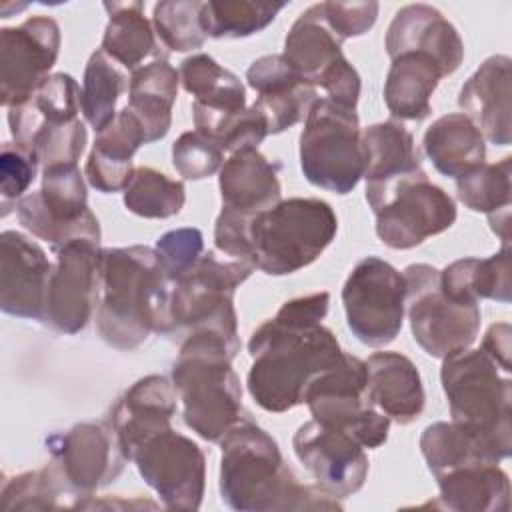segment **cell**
<instances>
[{
  "mask_svg": "<svg viewBox=\"0 0 512 512\" xmlns=\"http://www.w3.org/2000/svg\"><path fill=\"white\" fill-rule=\"evenodd\" d=\"M186 202V190L180 180L168 178L150 166H138L124 188V206L142 218L176 216Z\"/></svg>",
  "mask_w": 512,
  "mask_h": 512,
  "instance_id": "cell-42",
  "label": "cell"
},
{
  "mask_svg": "<svg viewBox=\"0 0 512 512\" xmlns=\"http://www.w3.org/2000/svg\"><path fill=\"white\" fill-rule=\"evenodd\" d=\"M202 2L168 0L154 6L152 22L160 40L174 52L196 50L204 44L206 34L200 24Z\"/></svg>",
  "mask_w": 512,
  "mask_h": 512,
  "instance_id": "cell-44",
  "label": "cell"
},
{
  "mask_svg": "<svg viewBox=\"0 0 512 512\" xmlns=\"http://www.w3.org/2000/svg\"><path fill=\"white\" fill-rule=\"evenodd\" d=\"M38 154L32 146L20 142H4L0 154V192H2V216L8 214V204L24 196L28 186L36 178Z\"/></svg>",
  "mask_w": 512,
  "mask_h": 512,
  "instance_id": "cell-47",
  "label": "cell"
},
{
  "mask_svg": "<svg viewBox=\"0 0 512 512\" xmlns=\"http://www.w3.org/2000/svg\"><path fill=\"white\" fill-rule=\"evenodd\" d=\"M286 2L210 0L202 2L200 24L212 38H246L274 22Z\"/></svg>",
  "mask_w": 512,
  "mask_h": 512,
  "instance_id": "cell-39",
  "label": "cell"
},
{
  "mask_svg": "<svg viewBox=\"0 0 512 512\" xmlns=\"http://www.w3.org/2000/svg\"><path fill=\"white\" fill-rule=\"evenodd\" d=\"M422 144L434 168L456 180L482 166L486 158L482 132L462 112L436 118L424 132Z\"/></svg>",
  "mask_w": 512,
  "mask_h": 512,
  "instance_id": "cell-31",
  "label": "cell"
},
{
  "mask_svg": "<svg viewBox=\"0 0 512 512\" xmlns=\"http://www.w3.org/2000/svg\"><path fill=\"white\" fill-rule=\"evenodd\" d=\"M510 66L504 54L486 58L460 90L458 106L492 144L508 146L512 140L510 122Z\"/></svg>",
  "mask_w": 512,
  "mask_h": 512,
  "instance_id": "cell-24",
  "label": "cell"
},
{
  "mask_svg": "<svg viewBox=\"0 0 512 512\" xmlns=\"http://www.w3.org/2000/svg\"><path fill=\"white\" fill-rule=\"evenodd\" d=\"M130 460L166 508H200L206 486V458L194 440L170 426L144 440Z\"/></svg>",
  "mask_w": 512,
  "mask_h": 512,
  "instance_id": "cell-14",
  "label": "cell"
},
{
  "mask_svg": "<svg viewBox=\"0 0 512 512\" xmlns=\"http://www.w3.org/2000/svg\"><path fill=\"white\" fill-rule=\"evenodd\" d=\"M60 52V26L50 16H32L0 30V100L14 108L30 100L50 76Z\"/></svg>",
  "mask_w": 512,
  "mask_h": 512,
  "instance_id": "cell-17",
  "label": "cell"
},
{
  "mask_svg": "<svg viewBox=\"0 0 512 512\" xmlns=\"http://www.w3.org/2000/svg\"><path fill=\"white\" fill-rule=\"evenodd\" d=\"M108 24L102 36V48L114 62L136 70L156 54L152 24L144 16L142 2H104Z\"/></svg>",
  "mask_w": 512,
  "mask_h": 512,
  "instance_id": "cell-35",
  "label": "cell"
},
{
  "mask_svg": "<svg viewBox=\"0 0 512 512\" xmlns=\"http://www.w3.org/2000/svg\"><path fill=\"white\" fill-rule=\"evenodd\" d=\"M420 450L434 476L472 462H496L476 436L454 422L426 426L420 436Z\"/></svg>",
  "mask_w": 512,
  "mask_h": 512,
  "instance_id": "cell-40",
  "label": "cell"
},
{
  "mask_svg": "<svg viewBox=\"0 0 512 512\" xmlns=\"http://www.w3.org/2000/svg\"><path fill=\"white\" fill-rule=\"evenodd\" d=\"M362 150L366 184H380L422 168L412 134L396 120L362 130Z\"/></svg>",
  "mask_w": 512,
  "mask_h": 512,
  "instance_id": "cell-34",
  "label": "cell"
},
{
  "mask_svg": "<svg viewBox=\"0 0 512 512\" xmlns=\"http://www.w3.org/2000/svg\"><path fill=\"white\" fill-rule=\"evenodd\" d=\"M490 228L502 238V244H510V208L488 214Z\"/></svg>",
  "mask_w": 512,
  "mask_h": 512,
  "instance_id": "cell-51",
  "label": "cell"
},
{
  "mask_svg": "<svg viewBox=\"0 0 512 512\" xmlns=\"http://www.w3.org/2000/svg\"><path fill=\"white\" fill-rule=\"evenodd\" d=\"M482 350L500 366L502 372L510 374V324L498 322L488 328L482 340Z\"/></svg>",
  "mask_w": 512,
  "mask_h": 512,
  "instance_id": "cell-50",
  "label": "cell"
},
{
  "mask_svg": "<svg viewBox=\"0 0 512 512\" xmlns=\"http://www.w3.org/2000/svg\"><path fill=\"white\" fill-rule=\"evenodd\" d=\"M238 352L240 348L216 332H192L172 366L184 422L208 442H218L240 420L242 386L232 370Z\"/></svg>",
  "mask_w": 512,
  "mask_h": 512,
  "instance_id": "cell-4",
  "label": "cell"
},
{
  "mask_svg": "<svg viewBox=\"0 0 512 512\" xmlns=\"http://www.w3.org/2000/svg\"><path fill=\"white\" fill-rule=\"evenodd\" d=\"M52 264L28 236L4 230L0 236V308L4 314L42 320Z\"/></svg>",
  "mask_w": 512,
  "mask_h": 512,
  "instance_id": "cell-20",
  "label": "cell"
},
{
  "mask_svg": "<svg viewBox=\"0 0 512 512\" xmlns=\"http://www.w3.org/2000/svg\"><path fill=\"white\" fill-rule=\"evenodd\" d=\"M300 168L318 188L348 194L364 176L362 130L354 108L318 98L300 134Z\"/></svg>",
  "mask_w": 512,
  "mask_h": 512,
  "instance_id": "cell-8",
  "label": "cell"
},
{
  "mask_svg": "<svg viewBox=\"0 0 512 512\" xmlns=\"http://www.w3.org/2000/svg\"><path fill=\"white\" fill-rule=\"evenodd\" d=\"M342 304L352 334L366 346L390 344L404 320L406 282L386 260L368 256L348 274Z\"/></svg>",
  "mask_w": 512,
  "mask_h": 512,
  "instance_id": "cell-13",
  "label": "cell"
},
{
  "mask_svg": "<svg viewBox=\"0 0 512 512\" xmlns=\"http://www.w3.org/2000/svg\"><path fill=\"white\" fill-rule=\"evenodd\" d=\"M178 84L180 74L166 58H156L132 72L128 84V108L142 124L146 144L162 140L168 134Z\"/></svg>",
  "mask_w": 512,
  "mask_h": 512,
  "instance_id": "cell-29",
  "label": "cell"
},
{
  "mask_svg": "<svg viewBox=\"0 0 512 512\" xmlns=\"http://www.w3.org/2000/svg\"><path fill=\"white\" fill-rule=\"evenodd\" d=\"M126 88V76L118 70L116 62L104 52L96 50L82 78L80 110L84 120L96 130H104L116 118V102Z\"/></svg>",
  "mask_w": 512,
  "mask_h": 512,
  "instance_id": "cell-38",
  "label": "cell"
},
{
  "mask_svg": "<svg viewBox=\"0 0 512 512\" xmlns=\"http://www.w3.org/2000/svg\"><path fill=\"white\" fill-rule=\"evenodd\" d=\"M220 446V494L230 508L240 512L342 508L326 490L300 484L276 440L254 422L240 418L220 438Z\"/></svg>",
  "mask_w": 512,
  "mask_h": 512,
  "instance_id": "cell-3",
  "label": "cell"
},
{
  "mask_svg": "<svg viewBox=\"0 0 512 512\" xmlns=\"http://www.w3.org/2000/svg\"><path fill=\"white\" fill-rule=\"evenodd\" d=\"M246 80L258 92L252 106L266 118L268 134L284 132L300 122L318 100L316 86L294 70L282 54H268L254 60L246 72Z\"/></svg>",
  "mask_w": 512,
  "mask_h": 512,
  "instance_id": "cell-21",
  "label": "cell"
},
{
  "mask_svg": "<svg viewBox=\"0 0 512 512\" xmlns=\"http://www.w3.org/2000/svg\"><path fill=\"white\" fill-rule=\"evenodd\" d=\"M292 448L328 494L346 498L364 486L370 468L368 456L350 434L312 418L296 430Z\"/></svg>",
  "mask_w": 512,
  "mask_h": 512,
  "instance_id": "cell-19",
  "label": "cell"
},
{
  "mask_svg": "<svg viewBox=\"0 0 512 512\" xmlns=\"http://www.w3.org/2000/svg\"><path fill=\"white\" fill-rule=\"evenodd\" d=\"M282 56L328 98H348L358 86V72L342 54V40L328 28L320 4L304 10L284 40Z\"/></svg>",
  "mask_w": 512,
  "mask_h": 512,
  "instance_id": "cell-18",
  "label": "cell"
},
{
  "mask_svg": "<svg viewBox=\"0 0 512 512\" xmlns=\"http://www.w3.org/2000/svg\"><path fill=\"white\" fill-rule=\"evenodd\" d=\"M176 400L178 392L174 384L160 374L140 378L118 398L108 422L118 436L126 460H130L144 440L170 428L178 406Z\"/></svg>",
  "mask_w": 512,
  "mask_h": 512,
  "instance_id": "cell-22",
  "label": "cell"
},
{
  "mask_svg": "<svg viewBox=\"0 0 512 512\" xmlns=\"http://www.w3.org/2000/svg\"><path fill=\"white\" fill-rule=\"evenodd\" d=\"M146 144V134L138 118L124 106L116 118L98 132L88 154L84 174L98 192L112 194L124 190L134 174L132 156Z\"/></svg>",
  "mask_w": 512,
  "mask_h": 512,
  "instance_id": "cell-27",
  "label": "cell"
},
{
  "mask_svg": "<svg viewBox=\"0 0 512 512\" xmlns=\"http://www.w3.org/2000/svg\"><path fill=\"white\" fill-rule=\"evenodd\" d=\"M54 252L42 322L56 332L76 334L86 328L98 306L102 250L98 242L80 238Z\"/></svg>",
  "mask_w": 512,
  "mask_h": 512,
  "instance_id": "cell-15",
  "label": "cell"
},
{
  "mask_svg": "<svg viewBox=\"0 0 512 512\" xmlns=\"http://www.w3.org/2000/svg\"><path fill=\"white\" fill-rule=\"evenodd\" d=\"M328 28L344 42L366 34L378 18V2H320Z\"/></svg>",
  "mask_w": 512,
  "mask_h": 512,
  "instance_id": "cell-49",
  "label": "cell"
},
{
  "mask_svg": "<svg viewBox=\"0 0 512 512\" xmlns=\"http://www.w3.org/2000/svg\"><path fill=\"white\" fill-rule=\"evenodd\" d=\"M510 166L506 156L496 164H482L476 170L456 180V194L460 202L472 212L494 214L510 208Z\"/></svg>",
  "mask_w": 512,
  "mask_h": 512,
  "instance_id": "cell-43",
  "label": "cell"
},
{
  "mask_svg": "<svg viewBox=\"0 0 512 512\" xmlns=\"http://www.w3.org/2000/svg\"><path fill=\"white\" fill-rule=\"evenodd\" d=\"M196 130L212 138L222 150L238 152L256 148L268 136V124L254 106L236 112H218L200 104H192Z\"/></svg>",
  "mask_w": 512,
  "mask_h": 512,
  "instance_id": "cell-41",
  "label": "cell"
},
{
  "mask_svg": "<svg viewBox=\"0 0 512 512\" xmlns=\"http://www.w3.org/2000/svg\"><path fill=\"white\" fill-rule=\"evenodd\" d=\"M222 148L206 134L192 130L180 134L172 146V164L186 180H202L222 168Z\"/></svg>",
  "mask_w": 512,
  "mask_h": 512,
  "instance_id": "cell-46",
  "label": "cell"
},
{
  "mask_svg": "<svg viewBox=\"0 0 512 512\" xmlns=\"http://www.w3.org/2000/svg\"><path fill=\"white\" fill-rule=\"evenodd\" d=\"M254 270L256 268L240 260H222L214 252L202 254L200 260L174 282L170 302L172 334L180 330L188 334L210 330L240 348L234 292Z\"/></svg>",
  "mask_w": 512,
  "mask_h": 512,
  "instance_id": "cell-9",
  "label": "cell"
},
{
  "mask_svg": "<svg viewBox=\"0 0 512 512\" xmlns=\"http://www.w3.org/2000/svg\"><path fill=\"white\" fill-rule=\"evenodd\" d=\"M328 304V292L288 300L252 332L248 392L260 408L286 412L302 404L308 382L342 360L336 336L322 326Z\"/></svg>",
  "mask_w": 512,
  "mask_h": 512,
  "instance_id": "cell-1",
  "label": "cell"
},
{
  "mask_svg": "<svg viewBox=\"0 0 512 512\" xmlns=\"http://www.w3.org/2000/svg\"><path fill=\"white\" fill-rule=\"evenodd\" d=\"M444 78L440 64L426 52H404L392 58L384 84V102L400 120H424L430 98Z\"/></svg>",
  "mask_w": 512,
  "mask_h": 512,
  "instance_id": "cell-30",
  "label": "cell"
},
{
  "mask_svg": "<svg viewBox=\"0 0 512 512\" xmlns=\"http://www.w3.org/2000/svg\"><path fill=\"white\" fill-rule=\"evenodd\" d=\"M406 310L412 336L432 358L468 350L480 330L478 304L456 302L440 286V270L430 264H410L404 270Z\"/></svg>",
  "mask_w": 512,
  "mask_h": 512,
  "instance_id": "cell-11",
  "label": "cell"
},
{
  "mask_svg": "<svg viewBox=\"0 0 512 512\" xmlns=\"http://www.w3.org/2000/svg\"><path fill=\"white\" fill-rule=\"evenodd\" d=\"M368 398L398 424L414 422L424 410V388L414 362L400 352H374L366 360Z\"/></svg>",
  "mask_w": 512,
  "mask_h": 512,
  "instance_id": "cell-26",
  "label": "cell"
},
{
  "mask_svg": "<svg viewBox=\"0 0 512 512\" xmlns=\"http://www.w3.org/2000/svg\"><path fill=\"white\" fill-rule=\"evenodd\" d=\"M440 500L456 512H506L510 506L508 474L498 462H472L436 476Z\"/></svg>",
  "mask_w": 512,
  "mask_h": 512,
  "instance_id": "cell-28",
  "label": "cell"
},
{
  "mask_svg": "<svg viewBox=\"0 0 512 512\" xmlns=\"http://www.w3.org/2000/svg\"><path fill=\"white\" fill-rule=\"evenodd\" d=\"M440 286L446 296L464 304H478L490 298L510 302V244H502L490 258H460L440 272Z\"/></svg>",
  "mask_w": 512,
  "mask_h": 512,
  "instance_id": "cell-33",
  "label": "cell"
},
{
  "mask_svg": "<svg viewBox=\"0 0 512 512\" xmlns=\"http://www.w3.org/2000/svg\"><path fill=\"white\" fill-rule=\"evenodd\" d=\"M202 250L204 238L198 228H176L162 234L156 242V252L172 282L182 278L200 260Z\"/></svg>",
  "mask_w": 512,
  "mask_h": 512,
  "instance_id": "cell-48",
  "label": "cell"
},
{
  "mask_svg": "<svg viewBox=\"0 0 512 512\" xmlns=\"http://www.w3.org/2000/svg\"><path fill=\"white\" fill-rule=\"evenodd\" d=\"M426 52L442 68L444 76L458 70L464 44L456 28L442 12L428 4H408L396 12L386 32V52L392 58L404 52Z\"/></svg>",
  "mask_w": 512,
  "mask_h": 512,
  "instance_id": "cell-23",
  "label": "cell"
},
{
  "mask_svg": "<svg viewBox=\"0 0 512 512\" xmlns=\"http://www.w3.org/2000/svg\"><path fill=\"white\" fill-rule=\"evenodd\" d=\"M338 218L320 198H288L250 216L248 238L254 266L270 276L312 264L334 240Z\"/></svg>",
  "mask_w": 512,
  "mask_h": 512,
  "instance_id": "cell-6",
  "label": "cell"
},
{
  "mask_svg": "<svg viewBox=\"0 0 512 512\" xmlns=\"http://www.w3.org/2000/svg\"><path fill=\"white\" fill-rule=\"evenodd\" d=\"M78 502L80 498L70 490L52 462L40 470L6 478L0 492V508L6 512L74 508Z\"/></svg>",
  "mask_w": 512,
  "mask_h": 512,
  "instance_id": "cell-37",
  "label": "cell"
},
{
  "mask_svg": "<svg viewBox=\"0 0 512 512\" xmlns=\"http://www.w3.org/2000/svg\"><path fill=\"white\" fill-rule=\"evenodd\" d=\"M366 200L376 216V236L394 250L420 246L456 220L454 200L432 184L422 168L380 184H366Z\"/></svg>",
  "mask_w": 512,
  "mask_h": 512,
  "instance_id": "cell-7",
  "label": "cell"
},
{
  "mask_svg": "<svg viewBox=\"0 0 512 512\" xmlns=\"http://www.w3.org/2000/svg\"><path fill=\"white\" fill-rule=\"evenodd\" d=\"M46 450L50 462L78 498H88L98 488L114 482L126 462L108 420L80 422L62 434H52L46 438Z\"/></svg>",
  "mask_w": 512,
  "mask_h": 512,
  "instance_id": "cell-16",
  "label": "cell"
},
{
  "mask_svg": "<svg viewBox=\"0 0 512 512\" xmlns=\"http://www.w3.org/2000/svg\"><path fill=\"white\" fill-rule=\"evenodd\" d=\"M366 384V362L344 352L336 366L308 382L302 402L314 420L350 434L364 448H378L388 438L390 418L372 406Z\"/></svg>",
  "mask_w": 512,
  "mask_h": 512,
  "instance_id": "cell-10",
  "label": "cell"
},
{
  "mask_svg": "<svg viewBox=\"0 0 512 512\" xmlns=\"http://www.w3.org/2000/svg\"><path fill=\"white\" fill-rule=\"evenodd\" d=\"M180 82L194 102L218 112L246 108V90L236 74L222 68L208 54H192L180 64Z\"/></svg>",
  "mask_w": 512,
  "mask_h": 512,
  "instance_id": "cell-36",
  "label": "cell"
},
{
  "mask_svg": "<svg viewBox=\"0 0 512 512\" xmlns=\"http://www.w3.org/2000/svg\"><path fill=\"white\" fill-rule=\"evenodd\" d=\"M278 168L256 148L232 152L218 176L222 208L254 216L276 206L282 194Z\"/></svg>",
  "mask_w": 512,
  "mask_h": 512,
  "instance_id": "cell-25",
  "label": "cell"
},
{
  "mask_svg": "<svg viewBox=\"0 0 512 512\" xmlns=\"http://www.w3.org/2000/svg\"><path fill=\"white\" fill-rule=\"evenodd\" d=\"M86 126L80 118L62 124H42L32 136L30 146L36 150L42 166L76 164L86 148Z\"/></svg>",
  "mask_w": 512,
  "mask_h": 512,
  "instance_id": "cell-45",
  "label": "cell"
},
{
  "mask_svg": "<svg viewBox=\"0 0 512 512\" xmlns=\"http://www.w3.org/2000/svg\"><path fill=\"white\" fill-rule=\"evenodd\" d=\"M172 288L156 248H104L96 306L100 338L118 350H134L152 332L172 334Z\"/></svg>",
  "mask_w": 512,
  "mask_h": 512,
  "instance_id": "cell-2",
  "label": "cell"
},
{
  "mask_svg": "<svg viewBox=\"0 0 512 512\" xmlns=\"http://www.w3.org/2000/svg\"><path fill=\"white\" fill-rule=\"evenodd\" d=\"M20 224L54 250L86 238L100 244V222L88 208L86 184L76 164L42 168V188L16 202Z\"/></svg>",
  "mask_w": 512,
  "mask_h": 512,
  "instance_id": "cell-12",
  "label": "cell"
},
{
  "mask_svg": "<svg viewBox=\"0 0 512 512\" xmlns=\"http://www.w3.org/2000/svg\"><path fill=\"white\" fill-rule=\"evenodd\" d=\"M452 422L476 436L492 460L500 462L512 450V382L482 350H462L446 356L440 370Z\"/></svg>",
  "mask_w": 512,
  "mask_h": 512,
  "instance_id": "cell-5",
  "label": "cell"
},
{
  "mask_svg": "<svg viewBox=\"0 0 512 512\" xmlns=\"http://www.w3.org/2000/svg\"><path fill=\"white\" fill-rule=\"evenodd\" d=\"M80 88L70 74H50L28 102L8 108V126L14 142L30 146L42 124H62L78 118Z\"/></svg>",
  "mask_w": 512,
  "mask_h": 512,
  "instance_id": "cell-32",
  "label": "cell"
}]
</instances>
